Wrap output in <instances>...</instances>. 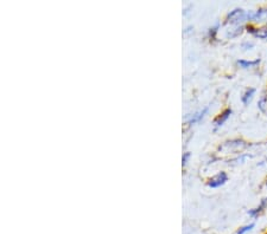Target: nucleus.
<instances>
[{
    "label": "nucleus",
    "mask_w": 267,
    "mask_h": 234,
    "mask_svg": "<svg viewBox=\"0 0 267 234\" xmlns=\"http://www.w3.org/2000/svg\"><path fill=\"white\" fill-rule=\"evenodd\" d=\"M227 180H228L227 174L225 172H221V173L215 175L214 177H211L208 184H209V187H211V188H217V187H221L222 184H225L227 182Z\"/></svg>",
    "instance_id": "obj_1"
},
{
    "label": "nucleus",
    "mask_w": 267,
    "mask_h": 234,
    "mask_svg": "<svg viewBox=\"0 0 267 234\" xmlns=\"http://www.w3.org/2000/svg\"><path fill=\"white\" fill-rule=\"evenodd\" d=\"M246 18V14H245V12L240 10V8H236V10L232 11L231 13L228 14V21H231V23H239V21H242Z\"/></svg>",
    "instance_id": "obj_2"
},
{
    "label": "nucleus",
    "mask_w": 267,
    "mask_h": 234,
    "mask_svg": "<svg viewBox=\"0 0 267 234\" xmlns=\"http://www.w3.org/2000/svg\"><path fill=\"white\" fill-rule=\"evenodd\" d=\"M232 115V109H226L225 112L221 114V116H219L216 118V121H215V124H216V127H221V125L225 123L227 119H228V117Z\"/></svg>",
    "instance_id": "obj_3"
},
{
    "label": "nucleus",
    "mask_w": 267,
    "mask_h": 234,
    "mask_svg": "<svg viewBox=\"0 0 267 234\" xmlns=\"http://www.w3.org/2000/svg\"><path fill=\"white\" fill-rule=\"evenodd\" d=\"M260 63V59H256V60H238V64L240 65L242 69H248V67H252V66H256L258 65V64Z\"/></svg>",
    "instance_id": "obj_4"
},
{
    "label": "nucleus",
    "mask_w": 267,
    "mask_h": 234,
    "mask_svg": "<svg viewBox=\"0 0 267 234\" xmlns=\"http://www.w3.org/2000/svg\"><path fill=\"white\" fill-rule=\"evenodd\" d=\"M254 94H256V89H248L244 94V96H242V103H244L245 106H247L252 101V98H253Z\"/></svg>",
    "instance_id": "obj_5"
},
{
    "label": "nucleus",
    "mask_w": 267,
    "mask_h": 234,
    "mask_svg": "<svg viewBox=\"0 0 267 234\" xmlns=\"http://www.w3.org/2000/svg\"><path fill=\"white\" fill-rule=\"evenodd\" d=\"M266 205H267V199H263L262 204L259 205V207H257L256 209H252V211L248 212V213H250V215H252V217H257L260 212H263V209L266 207Z\"/></svg>",
    "instance_id": "obj_6"
},
{
    "label": "nucleus",
    "mask_w": 267,
    "mask_h": 234,
    "mask_svg": "<svg viewBox=\"0 0 267 234\" xmlns=\"http://www.w3.org/2000/svg\"><path fill=\"white\" fill-rule=\"evenodd\" d=\"M207 112H208V108H204V109H203V110H202V112H199V113H197V114H196V115H194V116H192V118H191V119H190V121H189V123H191V124H194V123H196V122H198V121H201V119H202V118H203L204 114H205V113H207Z\"/></svg>",
    "instance_id": "obj_7"
},
{
    "label": "nucleus",
    "mask_w": 267,
    "mask_h": 234,
    "mask_svg": "<svg viewBox=\"0 0 267 234\" xmlns=\"http://www.w3.org/2000/svg\"><path fill=\"white\" fill-rule=\"evenodd\" d=\"M253 227H254V224H251V225H247V226L241 227V229L238 231V234H245L246 232H248V231H251L252 229H253Z\"/></svg>",
    "instance_id": "obj_8"
},
{
    "label": "nucleus",
    "mask_w": 267,
    "mask_h": 234,
    "mask_svg": "<svg viewBox=\"0 0 267 234\" xmlns=\"http://www.w3.org/2000/svg\"><path fill=\"white\" fill-rule=\"evenodd\" d=\"M259 108H260V110H262V112L267 113V100H266V98H263V100L260 101Z\"/></svg>",
    "instance_id": "obj_9"
},
{
    "label": "nucleus",
    "mask_w": 267,
    "mask_h": 234,
    "mask_svg": "<svg viewBox=\"0 0 267 234\" xmlns=\"http://www.w3.org/2000/svg\"><path fill=\"white\" fill-rule=\"evenodd\" d=\"M190 158V153H184V155H183V159H182V163H183V166L185 165L186 161H188V159Z\"/></svg>",
    "instance_id": "obj_10"
}]
</instances>
